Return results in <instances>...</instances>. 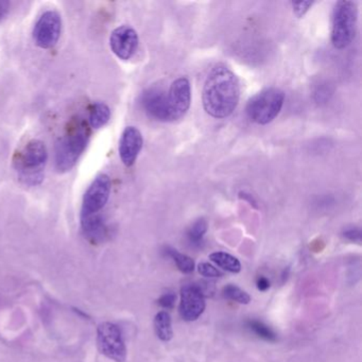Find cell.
Returning <instances> with one entry per match:
<instances>
[{"instance_id": "1", "label": "cell", "mask_w": 362, "mask_h": 362, "mask_svg": "<svg viewBox=\"0 0 362 362\" xmlns=\"http://www.w3.org/2000/svg\"><path fill=\"white\" fill-rule=\"evenodd\" d=\"M240 97L236 75L224 65H216L207 75L202 92L203 107L216 119L232 115Z\"/></svg>"}, {"instance_id": "2", "label": "cell", "mask_w": 362, "mask_h": 362, "mask_svg": "<svg viewBox=\"0 0 362 362\" xmlns=\"http://www.w3.org/2000/svg\"><path fill=\"white\" fill-rule=\"evenodd\" d=\"M90 139V129L83 120H76L69 132L61 137L54 149V164L59 173L71 170L86 150Z\"/></svg>"}, {"instance_id": "3", "label": "cell", "mask_w": 362, "mask_h": 362, "mask_svg": "<svg viewBox=\"0 0 362 362\" xmlns=\"http://www.w3.org/2000/svg\"><path fill=\"white\" fill-rule=\"evenodd\" d=\"M47 158V148L43 141L37 139L29 141L16 160L20 179L27 185H39L43 181V170Z\"/></svg>"}, {"instance_id": "4", "label": "cell", "mask_w": 362, "mask_h": 362, "mask_svg": "<svg viewBox=\"0 0 362 362\" xmlns=\"http://www.w3.org/2000/svg\"><path fill=\"white\" fill-rule=\"evenodd\" d=\"M357 23V4L342 0L334 5L332 24V43L334 48L345 49L353 43Z\"/></svg>"}, {"instance_id": "5", "label": "cell", "mask_w": 362, "mask_h": 362, "mask_svg": "<svg viewBox=\"0 0 362 362\" xmlns=\"http://www.w3.org/2000/svg\"><path fill=\"white\" fill-rule=\"evenodd\" d=\"M285 94L276 88H269L254 95L247 101L245 112L251 122L268 124L275 119L283 109Z\"/></svg>"}, {"instance_id": "6", "label": "cell", "mask_w": 362, "mask_h": 362, "mask_svg": "<svg viewBox=\"0 0 362 362\" xmlns=\"http://www.w3.org/2000/svg\"><path fill=\"white\" fill-rule=\"evenodd\" d=\"M97 345L99 351L115 362L127 359V346L122 330L116 324L103 322L97 327Z\"/></svg>"}, {"instance_id": "7", "label": "cell", "mask_w": 362, "mask_h": 362, "mask_svg": "<svg viewBox=\"0 0 362 362\" xmlns=\"http://www.w3.org/2000/svg\"><path fill=\"white\" fill-rule=\"evenodd\" d=\"M62 31V20L56 11H46L40 16L33 30L35 44L43 49H49L58 43Z\"/></svg>"}, {"instance_id": "8", "label": "cell", "mask_w": 362, "mask_h": 362, "mask_svg": "<svg viewBox=\"0 0 362 362\" xmlns=\"http://www.w3.org/2000/svg\"><path fill=\"white\" fill-rule=\"evenodd\" d=\"M112 183L109 175H99L84 194L81 216L99 214L109 201Z\"/></svg>"}, {"instance_id": "9", "label": "cell", "mask_w": 362, "mask_h": 362, "mask_svg": "<svg viewBox=\"0 0 362 362\" xmlns=\"http://www.w3.org/2000/svg\"><path fill=\"white\" fill-rule=\"evenodd\" d=\"M141 107L148 116L158 122H173L169 107L167 92L163 88H150L143 93L141 97Z\"/></svg>"}, {"instance_id": "10", "label": "cell", "mask_w": 362, "mask_h": 362, "mask_svg": "<svg viewBox=\"0 0 362 362\" xmlns=\"http://www.w3.org/2000/svg\"><path fill=\"white\" fill-rule=\"evenodd\" d=\"M173 120L181 119L187 113L192 103V86L185 77L175 80L167 93Z\"/></svg>"}, {"instance_id": "11", "label": "cell", "mask_w": 362, "mask_h": 362, "mask_svg": "<svg viewBox=\"0 0 362 362\" xmlns=\"http://www.w3.org/2000/svg\"><path fill=\"white\" fill-rule=\"evenodd\" d=\"M205 309V298L199 286L190 284L181 290L180 315L184 321L192 322L201 317Z\"/></svg>"}, {"instance_id": "12", "label": "cell", "mask_w": 362, "mask_h": 362, "mask_svg": "<svg viewBox=\"0 0 362 362\" xmlns=\"http://www.w3.org/2000/svg\"><path fill=\"white\" fill-rule=\"evenodd\" d=\"M139 35L129 26H120L112 33L110 45L120 60H130L139 48Z\"/></svg>"}, {"instance_id": "13", "label": "cell", "mask_w": 362, "mask_h": 362, "mask_svg": "<svg viewBox=\"0 0 362 362\" xmlns=\"http://www.w3.org/2000/svg\"><path fill=\"white\" fill-rule=\"evenodd\" d=\"M144 139L141 131L135 127H128L122 132L119 141V156L127 167L133 166L143 148Z\"/></svg>"}, {"instance_id": "14", "label": "cell", "mask_w": 362, "mask_h": 362, "mask_svg": "<svg viewBox=\"0 0 362 362\" xmlns=\"http://www.w3.org/2000/svg\"><path fill=\"white\" fill-rule=\"evenodd\" d=\"M81 226L84 236L92 243H103L107 237V224L99 214L81 216Z\"/></svg>"}, {"instance_id": "15", "label": "cell", "mask_w": 362, "mask_h": 362, "mask_svg": "<svg viewBox=\"0 0 362 362\" xmlns=\"http://www.w3.org/2000/svg\"><path fill=\"white\" fill-rule=\"evenodd\" d=\"M154 330L160 340L168 342L173 339V330L170 315L167 311H160L154 317Z\"/></svg>"}, {"instance_id": "16", "label": "cell", "mask_w": 362, "mask_h": 362, "mask_svg": "<svg viewBox=\"0 0 362 362\" xmlns=\"http://www.w3.org/2000/svg\"><path fill=\"white\" fill-rule=\"evenodd\" d=\"M209 259L223 270L230 273H239L241 264L236 257L226 252H214L209 255Z\"/></svg>"}, {"instance_id": "17", "label": "cell", "mask_w": 362, "mask_h": 362, "mask_svg": "<svg viewBox=\"0 0 362 362\" xmlns=\"http://www.w3.org/2000/svg\"><path fill=\"white\" fill-rule=\"evenodd\" d=\"M111 118V110L105 103H97L90 112V124L95 129L103 128Z\"/></svg>"}, {"instance_id": "18", "label": "cell", "mask_w": 362, "mask_h": 362, "mask_svg": "<svg viewBox=\"0 0 362 362\" xmlns=\"http://www.w3.org/2000/svg\"><path fill=\"white\" fill-rule=\"evenodd\" d=\"M167 254L173 258V262H175L177 269H179L181 272L188 274V273H192V271L194 270V262L189 256L180 253L177 250L170 249V247L167 249Z\"/></svg>"}, {"instance_id": "19", "label": "cell", "mask_w": 362, "mask_h": 362, "mask_svg": "<svg viewBox=\"0 0 362 362\" xmlns=\"http://www.w3.org/2000/svg\"><path fill=\"white\" fill-rule=\"evenodd\" d=\"M223 296L228 300L239 303V304L247 305L251 302V296H249V293L233 284L223 288Z\"/></svg>"}, {"instance_id": "20", "label": "cell", "mask_w": 362, "mask_h": 362, "mask_svg": "<svg viewBox=\"0 0 362 362\" xmlns=\"http://www.w3.org/2000/svg\"><path fill=\"white\" fill-rule=\"evenodd\" d=\"M247 328L252 330L258 338L266 341L276 340L275 332L269 326H267L266 324L262 323V322L257 321V320H252V321L247 322Z\"/></svg>"}, {"instance_id": "21", "label": "cell", "mask_w": 362, "mask_h": 362, "mask_svg": "<svg viewBox=\"0 0 362 362\" xmlns=\"http://www.w3.org/2000/svg\"><path fill=\"white\" fill-rule=\"evenodd\" d=\"M207 232V222L204 219H199L192 224L188 230V239L192 243H199Z\"/></svg>"}, {"instance_id": "22", "label": "cell", "mask_w": 362, "mask_h": 362, "mask_svg": "<svg viewBox=\"0 0 362 362\" xmlns=\"http://www.w3.org/2000/svg\"><path fill=\"white\" fill-rule=\"evenodd\" d=\"M198 271L202 276L209 277V279L222 276V273L209 262H201L198 266Z\"/></svg>"}, {"instance_id": "23", "label": "cell", "mask_w": 362, "mask_h": 362, "mask_svg": "<svg viewBox=\"0 0 362 362\" xmlns=\"http://www.w3.org/2000/svg\"><path fill=\"white\" fill-rule=\"evenodd\" d=\"M313 1H296V3H291L293 13L298 18H303L308 12V10L313 7Z\"/></svg>"}, {"instance_id": "24", "label": "cell", "mask_w": 362, "mask_h": 362, "mask_svg": "<svg viewBox=\"0 0 362 362\" xmlns=\"http://www.w3.org/2000/svg\"><path fill=\"white\" fill-rule=\"evenodd\" d=\"M175 300H177V296L173 292H167L158 298V302L163 308L170 309L175 306Z\"/></svg>"}, {"instance_id": "25", "label": "cell", "mask_w": 362, "mask_h": 362, "mask_svg": "<svg viewBox=\"0 0 362 362\" xmlns=\"http://www.w3.org/2000/svg\"><path fill=\"white\" fill-rule=\"evenodd\" d=\"M343 236L349 240L354 241V243H360L361 241V232L359 228H349L345 230Z\"/></svg>"}, {"instance_id": "26", "label": "cell", "mask_w": 362, "mask_h": 362, "mask_svg": "<svg viewBox=\"0 0 362 362\" xmlns=\"http://www.w3.org/2000/svg\"><path fill=\"white\" fill-rule=\"evenodd\" d=\"M10 4L5 0H0V22L9 13Z\"/></svg>"}, {"instance_id": "27", "label": "cell", "mask_w": 362, "mask_h": 362, "mask_svg": "<svg viewBox=\"0 0 362 362\" xmlns=\"http://www.w3.org/2000/svg\"><path fill=\"white\" fill-rule=\"evenodd\" d=\"M256 285H257L258 290H260V291H266L270 288V281L266 277H259Z\"/></svg>"}]
</instances>
